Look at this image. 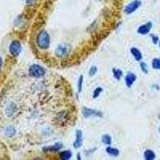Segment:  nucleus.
<instances>
[{
	"mask_svg": "<svg viewBox=\"0 0 160 160\" xmlns=\"http://www.w3.org/2000/svg\"><path fill=\"white\" fill-rule=\"evenodd\" d=\"M37 44L40 49L46 50L50 46V35L46 31H40L37 36Z\"/></svg>",
	"mask_w": 160,
	"mask_h": 160,
	"instance_id": "nucleus-1",
	"label": "nucleus"
},
{
	"mask_svg": "<svg viewBox=\"0 0 160 160\" xmlns=\"http://www.w3.org/2000/svg\"><path fill=\"white\" fill-rule=\"evenodd\" d=\"M29 74L31 76L35 77V78H40L45 75V70L39 65L34 64L30 68Z\"/></svg>",
	"mask_w": 160,
	"mask_h": 160,
	"instance_id": "nucleus-2",
	"label": "nucleus"
},
{
	"mask_svg": "<svg viewBox=\"0 0 160 160\" xmlns=\"http://www.w3.org/2000/svg\"><path fill=\"white\" fill-rule=\"evenodd\" d=\"M22 51L21 43L18 41H13L10 45V52L14 56H18Z\"/></svg>",
	"mask_w": 160,
	"mask_h": 160,
	"instance_id": "nucleus-3",
	"label": "nucleus"
},
{
	"mask_svg": "<svg viewBox=\"0 0 160 160\" xmlns=\"http://www.w3.org/2000/svg\"><path fill=\"white\" fill-rule=\"evenodd\" d=\"M82 115H83L85 118H89L91 116H102V112L96 111V110L90 109V108H83L82 109Z\"/></svg>",
	"mask_w": 160,
	"mask_h": 160,
	"instance_id": "nucleus-4",
	"label": "nucleus"
},
{
	"mask_svg": "<svg viewBox=\"0 0 160 160\" xmlns=\"http://www.w3.org/2000/svg\"><path fill=\"white\" fill-rule=\"evenodd\" d=\"M140 5H141V2L139 1H134V2H132L131 3H130L129 5L126 7L125 12L127 14H131L135 11H136L139 8Z\"/></svg>",
	"mask_w": 160,
	"mask_h": 160,
	"instance_id": "nucleus-5",
	"label": "nucleus"
},
{
	"mask_svg": "<svg viewBox=\"0 0 160 160\" xmlns=\"http://www.w3.org/2000/svg\"><path fill=\"white\" fill-rule=\"evenodd\" d=\"M69 48H67L65 45H60L55 50V55L58 57H63L68 53Z\"/></svg>",
	"mask_w": 160,
	"mask_h": 160,
	"instance_id": "nucleus-6",
	"label": "nucleus"
},
{
	"mask_svg": "<svg viewBox=\"0 0 160 160\" xmlns=\"http://www.w3.org/2000/svg\"><path fill=\"white\" fill-rule=\"evenodd\" d=\"M82 144V133L80 130H78L76 131V138H75V141L74 142V148L78 149L79 148Z\"/></svg>",
	"mask_w": 160,
	"mask_h": 160,
	"instance_id": "nucleus-7",
	"label": "nucleus"
},
{
	"mask_svg": "<svg viewBox=\"0 0 160 160\" xmlns=\"http://www.w3.org/2000/svg\"><path fill=\"white\" fill-rule=\"evenodd\" d=\"M151 28H152V22H148V23L144 24V25L141 26L138 30V32L141 35H147L151 31Z\"/></svg>",
	"mask_w": 160,
	"mask_h": 160,
	"instance_id": "nucleus-8",
	"label": "nucleus"
},
{
	"mask_svg": "<svg viewBox=\"0 0 160 160\" xmlns=\"http://www.w3.org/2000/svg\"><path fill=\"white\" fill-rule=\"evenodd\" d=\"M135 80H136V75L135 74H133V73H129L125 78L126 83H127V86L128 88L132 86V84L135 82Z\"/></svg>",
	"mask_w": 160,
	"mask_h": 160,
	"instance_id": "nucleus-9",
	"label": "nucleus"
},
{
	"mask_svg": "<svg viewBox=\"0 0 160 160\" xmlns=\"http://www.w3.org/2000/svg\"><path fill=\"white\" fill-rule=\"evenodd\" d=\"M62 148V143H56L54 146H50V147H47V148H43L44 151H49V152H51V151H59L61 148Z\"/></svg>",
	"mask_w": 160,
	"mask_h": 160,
	"instance_id": "nucleus-10",
	"label": "nucleus"
},
{
	"mask_svg": "<svg viewBox=\"0 0 160 160\" xmlns=\"http://www.w3.org/2000/svg\"><path fill=\"white\" fill-rule=\"evenodd\" d=\"M131 52L133 55V56H134V58H135L137 61H141V60H142V54H141V52H140L137 48H131Z\"/></svg>",
	"mask_w": 160,
	"mask_h": 160,
	"instance_id": "nucleus-11",
	"label": "nucleus"
},
{
	"mask_svg": "<svg viewBox=\"0 0 160 160\" xmlns=\"http://www.w3.org/2000/svg\"><path fill=\"white\" fill-rule=\"evenodd\" d=\"M60 158L62 160H68L72 156V153L71 151H64L60 153Z\"/></svg>",
	"mask_w": 160,
	"mask_h": 160,
	"instance_id": "nucleus-12",
	"label": "nucleus"
},
{
	"mask_svg": "<svg viewBox=\"0 0 160 160\" xmlns=\"http://www.w3.org/2000/svg\"><path fill=\"white\" fill-rule=\"evenodd\" d=\"M144 158L147 160H153L155 158V154L151 150H147L144 152Z\"/></svg>",
	"mask_w": 160,
	"mask_h": 160,
	"instance_id": "nucleus-13",
	"label": "nucleus"
},
{
	"mask_svg": "<svg viewBox=\"0 0 160 160\" xmlns=\"http://www.w3.org/2000/svg\"><path fill=\"white\" fill-rule=\"evenodd\" d=\"M106 151L110 155H112V156H118V154H119V151H118V149H115V148H108Z\"/></svg>",
	"mask_w": 160,
	"mask_h": 160,
	"instance_id": "nucleus-14",
	"label": "nucleus"
},
{
	"mask_svg": "<svg viewBox=\"0 0 160 160\" xmlns=\"http://www.w3.org/2000/svg\"><path fill=\"white\" fill-rule=\"evenodd\" d=\"M102 141L104 144L107 145H111V137L108 135H105L102 136Z\"/></svg>",
	"mask_w": 160,
	"mask_h": 160,
	"instance_id": "nucleus-15",
	"label": "nucleus"
},
{
	"mask_svg": "<svg viewBox=\"0 0 160 160\" xmlns=\"http://www.w3.org/2000/svg\"><path fill=\"white\" fill-rule=\"evenodd\" d=\"M113 73H114V76L117 80H119L122 75V72L119 69H113Z\"/></svg>",
	"mask_w": 160,
	"mask_h": 160,
	"instance_id": "nucleus-16",
	"label": "nucleus"
},
{
	"mask_svg": "<svg viewBox=\"0 0 160 160\" xmlns=\"http://www.w3.org/2000/svg\"><path fill=\"white\" fill-rule=\"evenodd\" d=\"M152 68L154 69L160 70V58H155L153 60Z\"/></svg>",
	"mask_w": 160,
	"mask_h": 160,
	"instance_id": "nucleus-17",
	"label": "nucleus"
},
{
	"mask_svg": "<svg viewBox=\"0 0 160 160\" xmlns=\"http://www.w3.org/2000/svg\"><path fill=\"white\" fill-rule=\"evenodd\" d=\"M82 82H83V76L81 75L78 78V93H80L82 91Z\"/></svg>",
	"mask_w": 160,
	"mask_h": 160,
	"instance_id": "nucleus-18",
	"label": "nucleus"
},
{
	"mask_svg": "<svg viewBox=\"0 0 160 160\" xmlns=\"http://www.w3.org/2000/svg\"><path fill=\"white\" fill-rule=\"evenodd\" d=\"M96 72H97V68L96 67H95V66H93V67H91V69H90L89 75L90 76H94V75L96 74Z\"/></svg>",
	"mask_w": 160,
	"mask_h": 160,
	"instance_id": "nucleus-19",
	"label": "nucleus"
},
{
	"mask_svg": "<svg viewBox=\"0 0 160 160\" xmlns=\"http://www.w3.org/2000/svg\"><path fill=\"white\" fill-rule=\"evenodd\" d=\"M102 89L101 88H96V89H95V91H94V95H93V97H94L95 98H97V97L100 95V93L102 92Z\"/></svg>",
	"mask_w": 160,
	"mask_h": 160,
	"instance_id": "nucleus-20",
	"label": "nucleus"
},
{
	"mask_svg": "<svg viewBox=\"0 0 160 160\" xmlns=\"http://www.w3.org/2000/svg\"><path fill=\"white\" fill-rule=\"evenodd\" d=\"M141 69H142V72H144L145 74H148V66H147V64H146L145 62H142V63H141Z\"/></svg>",
	"mask_w": 160,
	"mask_h": 160,
	"instance_id": "nucleus-21",
	"label": "nucleus"
},
{
	"mask_svg": "<svg viewBox=\"0 0 160 160\" xmlns=\"http://www.w3.org/2000/svg\"><path fill=\"white\" fill-rule=\"evenodd\" d=\"M151 38H152L153 42H154V43H157V42H158V37L155 36L154 35H151Z\"/></svg>",
	"mask_w": 160,
	"mask_h": 160,
	"instance_id": "nucleus-22",
	"label": "nucleus"
},
{
	"mask_svg": "<svg viewBox=\"0 0 160 160\" xmlns=\"http://www.w3.org/2000/svg\"><path fill=\"white\" fill-rule=\"evenodd\" d=\"M1 66H2V58H0V68H1Z\"/></svg>",
	"mask_w": 160,
	"mask_h": 160,
	"instance_id": "nucleus-23",
	"label": "nucleus"
},
{
	"mask_svg": "<svg viewBox=\"0 0 160 160\" xmlns=\"http://www.w3.org/2000/svg\"><path fill=\"white\" fill-rule=\"evenodd\" d=\"M158 118H159V119H160V114L158 115Z\"/></svg>",
	"mask_w": 160,
	"mask_h": 160,
	"instance_id": "nucleus-24",
	"label": "nucleus"
},
{
	"mask_svg": "<svg viewBox=\"0 0 160 160\" xmlns=\"http://www.w3.org/2000/svg\"><path fill=\"white\" fill-rule=\"evenodd\" d=\"M159 131H160V128H159Z\"/></svg>",
	"mask_w": 160,
	"mask_h": 160,
	"instance_id": "nucleus-25",
	"label": "nucleus"
},
{
	"mask_svg": "<svg viewBox=\"0 0 160 160\" xmlns=\"http://www.w3.org/2000/svg\"><path fill=\"white\" fill-rule=\"evenodd\" d=\"M159 45H160V43H159Z\"/></svg>",
	"mask_w": 160,
	"mask_h": 160,
	"instance_id": "nucleus-26",
	"label": "nucleus"
}]
</instances>
